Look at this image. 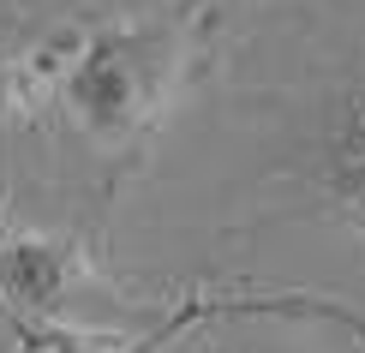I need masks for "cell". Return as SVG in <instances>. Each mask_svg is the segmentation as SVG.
<instances>
[{
    "instance_id": "obj_1",
    "label": "cell",
    "mask_w": 365,
    "mask_h": 353,
    "mask_svg": "<svg viewBox=\"0 0 365 353\" xmlns=\"http://www.w3.org/2000/svg\"><path fill=\"white\" fill-rule=\"evenodd\" d=\"M180 72V30L174 24H102L60 42L54 72V114H66L96 144L138 138L168 102Z\"/></svg>"
},
{
    "instance_id": "obj_2",
    "label": "cell",
    "mask_w": 365,
    "mask_h": 353,
    "mask_svg": "<svg viewBox=\"0 0 365 353\" xmlns=\"http://www.w3.org/2000/svg\"><path fill=\"white\" fill-rule=\"evenodd\" d=\"M78 287H84V257L66 240L0 222V305L6 312L48 324L78 300Z\"/></svg>"
},
{
    "instance_id": "obj_3",
    "label": "cell",
    "mask_w": 365,
    "mask_h": 353,
    "mask_svg": "<svg viewBox=\"0 0 365 353\" xmlns=\"http://www.w3.org/2000/svg\"><path fill=\"white\" fill-rule=\"evenodd\" d=\"M317 192L347 227L365 234V84L347 90L317 138Z\"/></svg>"
},
{
    "instance_id": "obj_4",
    "label": "cell",
    "mask_w": 365,
    "mask_h": 353,
    "mask_svg": "<svg viewBox=\"0 0 365 353\" xmlns=\"http://www.w3.org/2000/svg\"><path fill=\"white\" fill-rule=\"evenodd\" d=\"M227 312H269V317H317V324H336L359 342L365 353V312H347L336 300H312V294H264V300H234Z\"/></svg>"
},
{
    "instance_id": "obj_5",
    "label": "cell",
    "mask_w": 365,
    "mask_h": 353,
    "mask_svg": "<svg viewBox=\"0 0 365 353\" xmlns=\"http://www.w3.org/2000/svg\"><path fill=\"white\" fill-rule=\"evenodd\" d=\"M42 353H138V347H108V342H78V335H54Z\"/></svg>"
}]
</instances>
